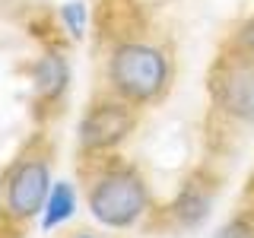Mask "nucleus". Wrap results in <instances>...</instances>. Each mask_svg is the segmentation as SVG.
Masks as SVG:
<instances>
[{
	"label": "nucleus",
	"instance_id": "nucleus-9",
	"mask_svg": "<svg viewBox=\"0 0 254 238\" xmlns=\"http://www.w3.org/2000/svg\"><path fill=\"white\" fill-rule=\"evenodd\" d=\"M216 238H254V229L245 219H235V222H229V226L222 229Z\"/></svg>",
	"mask_w": 254,
	"mask_h": 238
},
{
	"label": "nucleus",
	"instance_id": "nucleus-6",
	"mask_svg": "<svg viewBox=\"0 0 254 238\" xmlns=\"http://www.w3.org/2000/svg\"><path fill=\"white\" fill-rule=\"evenodd\" d=\"M73 210H76L73 187L64 184V181L54 184L51 194H48V200H45V229H54V226H61V222H67L73 216Z\"/></svg>",
	"mask_w": 254,
	"mask_h": 238
},
{
	"label": "nucleus",
	"instance_id": "nucleus-3",
	"mask_svg": "<svg viewBox=\"0 0 254 238\" xmlns=\"http://www.w3.org/2000/svg\"><path fill=\"white\" fill-rule=\"evenodd\" d=\"M213 92L229 115L242 118V121H254V60L251 58L222 60L213 73Z\"/></svg>",
	"mask_w": 254,
	"mask_h": 238
},
{
	"label": "nucleus",
	"instance_id": "nucleus-10",
	"mask_svg": "<svg viewBox=\"0 0 254 238\" xmlns=\"http://www.w3.org/2000/svg\"><path fill=\"white\" fill-rule=\"evenodd\" d=\"M83 238H92V235H83Z\"/></svg>",
	"mask_w": 254,
	"mask_h": 238
},
{
	"label": "nucleus",
	"instance_id": "nucleus-5",
	"mask_svg": "<svg viewBox=\"0 0 254 238\" xmlns=\"http://www.w3.org/2000/svg\"><path fill=\"white\" fill-rule=\"evenodd\" d=\"M133 130V111L124 105H95L79 124V143L86 149H105Z\"/></svg>",
	"mask_w": 254,
	"mask_h": 238
},
{
	"label": "nucleus",
	"instance_id": "nucleus-7",
	"mask_svg": "<svg viewBox=\"0 0 254 238\" xmlns=\"http://www.w3.org/2000/svg\"><path fill=\"white\" fill-rule=\"evenodd\" d=\"M64 83H67V63L61 58H45L42 63L35 67V89L38 95H58L64 89Z\"/></svg>",
	"mask_w": 254,
	"mask_h": 238
},
{
	"label": "nucleus",
	"instance_id": "nucleus-8",
	"mask_svg": "<svg viewBox=\"0 0 254 238\" xmlns=\"http://www.w3.org/2000/svg\"><path fill=\"white\" fill-rule=\"evenodd\" d=\"M61 16L67 19L70 35H73V38H83V32H86V6L83 3H67L61 10Z\"/></svg>",
	"mask_w": 254,
	"mask_h": 238
},
{
	"label": "nucleus",
	"instance_id": "nucleus-2",
	"mask_svg": "<svg viewBox=\"0 0 254 238\" xmlns=\"http://www.w3.org/2000/svg\"><path fill=\"white\" fill-rule=\"evenodd\" d=\"M146 184L137 172L118 169L108 172L105 178H99L89 190V210L99 222H105L111 229H124L130 222L140 219V213L146 210Z\"/></svg>",
	"mask_w": 254,
	"mask_h": 238
},
{
	"label": "nucleus",
	"instance_id": "nucleus-1",
	"mask_svg": "<svg viewBox=\"0 0 254 238\" xmlns=\"http://www.w3.org/2000/svg\"><path fill=\"white\" fill-rule=\"evenodd\" d=\"M108 76L111 86L130 102H149L165 89L169 79V60L165 54L153 45H140V42H127L121 48H115L108 63Z\"/></svg>",
	"mask_w": 254,
	"mask_h": 238
},
{
	"label": "nucleus",
	"instance_id": "nucleus-4",
	"mask_svg": "<svg viewBox=\"0 0 254 238\" xmlns=\"http://www.w3.org/2000/svg\"><path fill=\"white\" fill-rule=\"evenodd\" d=\"M51 181H48V165L38 162V159H29L19 169L13 172L10 187H6V203H10V213L19 219H29L35 213H42V206L51 194Z\"/></svg>",
	"mask_w": 254,
	"mask_h": 238
}]
</instances>
